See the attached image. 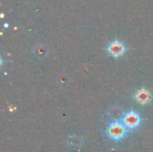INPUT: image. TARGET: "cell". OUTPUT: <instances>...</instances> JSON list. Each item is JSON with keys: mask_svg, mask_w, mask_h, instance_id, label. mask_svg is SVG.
<instances>
[{"mask_svg": "<svg viewBox=\"0 0 153 152\" xmlns=\"http://www.w3.org/2000/svg\"><path fill=\"white\" fill-rule=\"evenodd\" d=\"M126 51V47L123 43L119 41H113L111 42L108 47V52L113 56V57H119L121 56Z\"/></svg>", "mask_w": 153, "mask_h": 152, "instance_id": "3957f363", "label": "cell"}, {"mask_svg": "<svg viewBox=\"0 0 153 152\" xmlns=\"http://www.w3.org/2000/svg\"><path fill=\"white\" fill-rule=\"evenodd\" d=\"M127 130L128 129L126 128V126L124 125L123 122L121 123L119 121H115L108 126L106 133L108 135V137L111 138L112 140L119 141L126 135Z\"/></svg>", "mask_w": 153, "mask_h": 152, "instance_id": "6da1fadb", "label": "cell"}, {"mask_svg": "<svg viewBox=\"0 0 153 152\" xmlns=\"http://www.w3.org/2000/svg\"><path fill=\"white\" fill-rule=\"evenodd\" d=\"M135 99L138 103H140L142 105H145L151 101L152 95H151L150 91L147 90L146 89H142V90H138L137 93L135 94Z\"/></svg>", "mask_w": 153, "mask_h": 152, "instance_id": "277c9868", "label": "cell"}, {"mask_svg": "<svg viewBox=\"0 0 153 152\" xmlns=\"http://www.w3.org/2000/svg\"><path fill=\"white\" fill-rule=\"evenodd\" d=\"M122 122L124 123V125L126 126V128L128 130H133L140 125L141 117L136 112L131 111V112L126 113L123 116Z\"/></svg>", "mask_w": 153, "mask_h": 152, "instance_id": "7a4b0ae2", "label": "cell"}]
</instances>
